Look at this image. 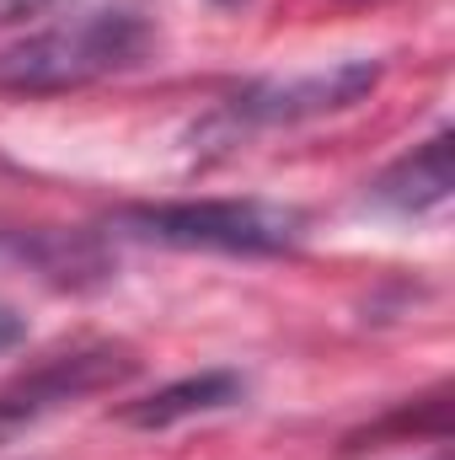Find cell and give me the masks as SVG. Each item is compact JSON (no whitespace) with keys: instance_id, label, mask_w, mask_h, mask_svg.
Returning a JSON list of instances; mask_svg holds the SVG:
<instances>
[{"instance_id":"6da1fadb","label":"cell","mask_w":455,"mask_h":460,"mask_svg":"<svg viewBox=\"0 0 455 460\" xmlns=\"http://www.w3.org/2000/svg\"><path fill=\"white\" fill-rule=\"evenodd\" d=\"M113 226L134 241L220 257H284L306 241V215L263 199H183V204H129Z\"/></svg>"},{"instance_id":"7a4b0ae2","label":"cell","mask_w":455,"mask_h":460,"mask_svg":"<svg viewBox=\"0 0 455 460\" xmlns=\"http://www.w3.org/2000/svg\"><path fill=\"white\" fill-rule=\"evenodd\" d=\"M145 49H150V32H145L139 16L92 11L81 22L43 27V32L0 49V92H16V97L76 92V86H92L103 75L139 65Z\"/></svg>"},{"instance_id":"3957f363","label":"cell","mask_w":455,"mask_h":460,"mask_svg":"<svg viewBox=\"0 0 455 460\" xmlns=\"http://www.w3.org/2000/svg\"><path fill=\"white\" fill-rule=\"evenodd\" d=\"M380 86V59H343L311 75L290 81H252L220 108L226 128H279V123H311L327 113H348Z\"/></svg>"},{"instance_id":"277c9868","label":"cell","mask_w":455,"mask_h":460,"mask_svg":"<svg viewBox=\"0 0 455 460\" xmlns=\"http://www.w3.org/2000/svg\"><path fill=\"white\" fill-rule=\"evenodd\" d=\"M129 375H134V358H129V348H113V343L70 348V353L43 358L38 369H27L11 385H0V445L16 439L32 423H43L59 407H76L81 396L113 391Z\"/></svg>"},{"instance_id":"5b68a950","label":"cell","mask_w":455,"mask_h":460,"mask_svg":"<svg viewBox=\"0 0 455 460\" xmlns=\"http://www.w3.org/2000/svg\"><path fill=\"white\" fill-rule=\"evenodd\" d=\"M455 193V134L440 128L434 139L413 145L407 155H397L375 182H370V204L391 209V215H429Z\"/></svg>"},{"instance_id":"8992f818","label":"cell","mask_w":455,"mask_h":460,"mask_svg":"<svg viewBox=\"0 0 455 460\" xmlns=\"http://www.w3.org/2000/svg\"><path fill=\"white\" fill-rule=\"evenodd\" d=\"M241 396H246V380H241L236 369H204V375H183V380H172V385H161V391L129 402L118 418H123L129 429L156 434V429H172V423H188V418L236 407Z\"/></svg>"},{"instance_id":"52a82bcc","label":"cell","mask_w":455,"mask_h":460,"mask_svg":"<svg viewBox=\"0 0 455 460\" xmlns=\"http://www.w3.org/2000/svg\"><path fill=\"white\" fill-rule=\"evenodd\" d=\"M22 338H27V322H22L11 305H0V353H11Z\"/></svg>"},{"instance_id":"ba28073f","label":"cell","mask_w":455,"mask_h":460,"mask_svg":"<svg viewBox=\"0 0 455 460\" xmlns=\"http://www.w3.org/2000/svg\"><path fill=\"white\" fill-rule=\"evenodd\" d=\"M49 0H0V16H22V11H38Z\"/></svg>"}]
</instances>
